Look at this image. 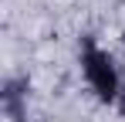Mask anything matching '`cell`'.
<instances>
[{"instance_id": "obj_2", "label": "cell", "mask_w": 125, "mask_h": 122, "mask_svg": "<svg viewBox=\"0 0 125 122\" xmlns=\"http://www.w3.org/2000/svg\"><path fill=\"white\" fill-rule=\"evenodd\" d=\"M27 92H31V78H7L0 88V105H3V115L10 122H24L27 119Z\"/></svg>"}, {"instance_id": "obj_1", "label": "cell", "mask_w": 125, "mask_h": 122, "mask_svg": "<svg viewBox=\"0 0 125 122\" xmlns=\"http://www.w3.org/2000/svg\"><path fill=\"white\" fill-rule=\"evenodd\" d=\"M78 64H81V75L91 88V95L102 102V105H115L118 102V92H122L125 81L118 78V68H115V58L98 48L91 37H84L81 54H78Z\"/></svg>"}, {"instance_id": "obj_3", "label": "cell", "mask_w": 125, "mask_h": 122, "mask_svg": "<svg viewBox=\"0 0 125 122\" xmlns=\"http://www.w3.org/2000/svg\"><path fill=\"white\" fill-rule=\"evenodd\" d=\"M115 112L125 119V85H122V92H118V102H115Z\"/></svg>"}]
</instances>
